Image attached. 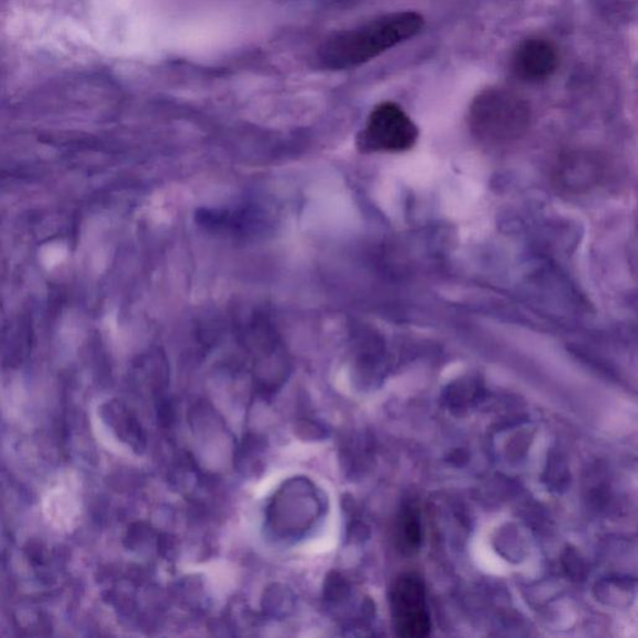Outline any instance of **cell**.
Returning <instances> with one entry per match:
<instances>
[{
  "label": "cell",
  "instance_id": "2",
  "mask_svg": "<svg viewBox=\"0 0 638 638\" xmlns=\"http://www.w3.org/2000/svg\"><path fill=\"white\" fill-rule=\"evenodd\" d=\"M531 120L528 101L505 88H490L474 99L469 112L473 133L483 142L505 144L527 133Z\"/></svg>",
  "mask_w": 638,
  "mask_h": 638
},
{
  "label": "cell",
  "instance_id": "5",
  "mask_svg": "<svg viewBox=\"0 0 638 638\" xmlns=\"http://www.w3.org/2000/svg\"><path fill=\"white\" fill-rule=\"evenodd\" d=\"M516 77L529 82H540L551 77L559 67V52L546 37H529L515 50L512 59Z\"/></svg>",
  "mask_w": 638,
  "mask_h": 638
},
{
  "label": "cell",
  "instance_id": "3",
  "mask_svg": "<svg viewBox=\"0 0 638 638\" xmlns=\"http://www.w3.org/2000/svg\"><path fill=\"white\" fill-rule=\"evenodd\" d=\"M419 130L396 102L375 107L359 138L364 153H403L416 145Z\"/></svg>",
  "mask_w": 638,
  "mask_h": 638
},
{
  "label": "cell",
  "instance_id": "6",
  "mask_svg": "<svg viewBox=\"0 0 638 638\" xmlns=\"http://www.w3.org/2000/svg\"><path fill=\"white\" fill-rule=\"evenodd\" d=\"M399 537L402 540V546L407 550H416L419 547L421 534H420V521L418 514L415 509L409 506L402 514L399 524Z\"/></svg>",
  "mask_w": 638,
  "mask_h": 638
},
{
  "label": "cell",
  "instance_id": "1",
  "mask_svg": "<svg viewBox=\"0 0 638 638\" xmlns=\"http://www.w3.org/2000/svg\"><path fill=\"white\" fill-rule=\"evenodd\" d=\"M425 24L424 15L418 12L384 14L328 37L319 48L318 59L331 70L356 68L411 40Z\"/></svg>",
  "mask_w": 638,
  "mask_h": 638
},
{
  "label": "cell",
  "instance_id": "4",
  "mask_svg": "<svg viewBox=\"0 0 638 638\" xmlns=\"http://www.w3.org/2000/svg\"><path fill=\"white\" fill-rule=\"evenodd\" d=\"M391 608L396 632L405 638H424L431 622L424 581L416 574H403L391 590Z\"/></svg>",
  "mask_w": 638,
  "mask_h": 638
}]
</instances>
